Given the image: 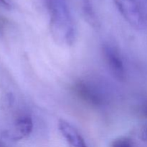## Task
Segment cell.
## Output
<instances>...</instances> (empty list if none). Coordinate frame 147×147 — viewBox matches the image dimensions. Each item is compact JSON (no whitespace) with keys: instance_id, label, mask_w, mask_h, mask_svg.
<instances>
[{"instance_id":"cell-1","label":"cell","mask_w":147,"mask_h":147,"mask_svg":"<svg viewBox=\"0 0 147 147\" xmlns=\"http://www.w3.org/2000/svg\"><path fill=\"white\" fill-rule=\"evenodd\" d=\"M53 40L60 45L71 46L76 38V27L66 0H46Z\"/></svg>"},{"instance_id":"cell-2","label":"cell","mask_w":147,"mask_h":147,"mask_svg":"<svg viewBox=\"0 0 147 147\" xmlns=\"http://www.w3.org/2000/svg\"><path fill=\"white\" fill-rule=\"evenodd\" d=\"M73 91L80 100L95 107L106 106L110 99L104 85L91 79H80L76 81L73 85Z\"/></svg>"},{"instance_id":"cell-3","label":"cell","mask_w":147,"mask_h":147,"mask_svg":"<svg viewBox=\"0 0 147 147\" xmlns=\"http://www.w3.org/2000/svg\"><path fill=\"white\" fill-rule=\"evenodd\" d=\"M114 2L122 17L131 26L137 30L146 27V17L138 0H114Z\"/></svg>"},{"instance_id":"cell-4","label":"cell","mask_w":147,"mask_h":147,"mask_svg":"<svg viewBox=\"0 0 147 147\" xmlns=\"http://www.w3.org/2000/svg\"><path fill=\"white\" fill-rule=\"evenodd\" d=\"M103 58L113 78L121 82L126 79V70L121 53L114 45L109 43L102 47Z\"/></svg>"},{"instance_id":"cell-5","label":"cell","mask_w":147,"mask_h":147,"mask_svg":"<svg viewBox=\"0 0 147 147\" xmlns=\"http://www.w3.org/2000/svg\"><path fill=\"white\" fill-rule=\"evenodd\" d=\"M58 129L70 147H88L78 131L67 121L60 119L58 121Z\"/></svg>"},{"instance_id":"cell-6","label":"cell","mask_w":147,"mask_h":147,"mask_svg":"<svg viewBox=\"0 0 147 147\" xmlns=\"http://www.w3.org/2000/svg\"><path fill=\"white\" fill-rule=\"evenodd\" d=\"M33 130V121L28 116H21L14 123L11 131L8 132L9 138L13 141H20L30 135Z\"/></svg>"},{"instance_id":"cell-7","label":"cell","mask_w":147,"mask_h":147,"mask_svg":"<svg viewBox=\"0 0 147 147\" xmlns=\"http://www.w3.org/2000/svg\"><path fill=\"white\" fill-rule=\"evenodd\" d=\"M111 147H134V144L129 138L119 137L112 142Z\"/></svg>"},{"instance_id":"cell-8","label":"cell","mask_w":147,"mask_h":147,"mask_svg":"<svg viewBox=\"0 0 147 147\" xmlns=\"http://www.w3.org/2000/svg\"><path fill=\"white\" fill-rule=\"evenodd\" d=\"M138 136L139 139L147 143V125L141 127L138 131Z\"/></svg>"},{"instance_id":"cell-9","label":"cell","mask_w":147,"mask_h":147,"mask_svg":"<svg viewBox=\"0 0 147 147\" xmlns=\"http://www.w3.org/2000/svg\"><path fill=\"white\" fill-rule=\"evenodd\" d=\"M0 6L6 9H10L11 7L8 0H0Z\"/></svg>"},{"instance_id":"cell-10","label":"cell","mask_w":147,"mask_h":147,"mask_svg":"<svg viewBox=\"0 0 147 147\" xmlns=\"http://www.w3.org/2000/svg\"><path fill=\"white\" fill-rule=\"evenodd\" d=\"M142 113L145 117L147 118V105L144 106L143 109H142Z\"/></svg>"}]
</instances>
